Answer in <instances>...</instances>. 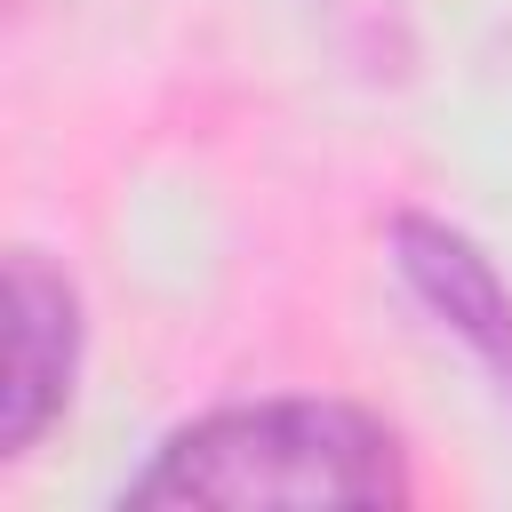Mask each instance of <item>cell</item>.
I'll return each mask as SVG.
<instances>
[{"instance_id":"1","label":"cell","mask_w":512,"mask_h":512,"mask_svg":"<svg viewBox=\"0 0 512 512\" xmlns=\"http://www.w3.org/2000/svg\"><path fill=\"white\" fill-rule=\"evenodd\" d=\"M408 456L352 400H232L152 448L120 504H408Z\"/></svg>"},{"instance_id":"3","label":"cell","mask_w":512,"mask_h":512,"mask_svg":"<svg viewBox=\"0 0 512 512\" xmlns=\"http://www.w3.org/2000/svg\"><path fill=\"white\" fill-rule=\"evenodd\" d=\"M392 264H400L408 296H416L440 328H456L488 368L512 376V288H504V272L480 256V240H464L456 224L408 208V216H392Z\"/></svg>"},{"instance_id":"2","label":"cell","mask_w":512,"mask_h":512,"mask_svg":"<svg viewBox=\"0 0 512 512\" xmlns=\"http://www.w3.org/2000/svg\"><path fill=\"white\" fill-rule=\"evenodd\" d=\"M0 312H8V360H0V456H32V440L64 416L72 376H80V288H72L40 248H8Z\"/></svg>"},{"instance_id":"4","label":"cell","mask_w":512,"mask_h":512,"mask_svg":"<svg viewBox=\"0 0 512 512\" xmlns=\"http://www.w3.org/2000/svg\"><path fill=\"white\" fill-rule=\"evenodd\" d=\"M504 392H512V376H504Z\"/></svg>"}]
</instances>
